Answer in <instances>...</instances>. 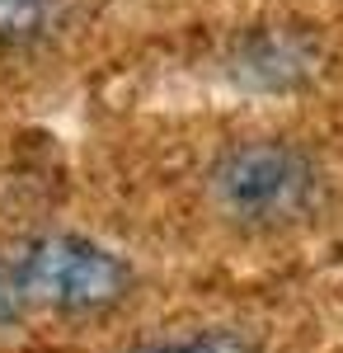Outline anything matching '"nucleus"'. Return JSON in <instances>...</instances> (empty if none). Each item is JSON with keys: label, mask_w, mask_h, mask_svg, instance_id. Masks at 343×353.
<instances>
[{"label": "nucleus", "mask_w": 343, "mask_h": 353, "mask_svg": "<svg viewBox=\"0 0 343 353\" xmlns=\"http://www.w3.org/2000/svg\"><path fill=\"white\" fill-rule=\"evenodd\" d=\"M5 269L14 278L24 306H52L66 316L108 311L132 288L127 259L85 236H38Z\"/></svg>", "instance_id": "obj_1"}, {"label": "nucleus", "mask_w": 343, "mask_h": 353, "mask_svg": "<svg viewBox=\"0 0 343 353\" xmlns=\"http://www.w3.org/2000/svg\"><path fill=\"white\" fill-rule=\"evenodd\" d=\"M211 193L240 226H287L315 208L320 174L311 156L287 141H245L216 161Z\"/></svg>", "instance_id": "obj_2"}, {"label": "nucleus", "mask_w": 343, "mask_h": 353, "mask_svg": "<svg viewBox=\"0 0 343 353\" xmlns=\"http://www.w3.org/2000/svg\"><path fill=\"white\" fill-rule=\"evenodd\" d=\"M136 353H254L240 334L226 330H207V334H188V339H160V344H141Z\"/></svg>", "instance_id": "obj_3"}, {"label": "nucleus", "mask_w": 343, "mask_h": 353, "mask_svg": "<svg viewBox=\"0 0 343 353\" xmlns=\"http://www.w3.org/2000/svg\"><path fill=\"white\" fill-rule=\"evenodd\" d=\"M43 14V0H0V33H19L33 28Z\"/></svg>", "instance_id": "obj_4"}, {"label": "nucleus", "mask_w": 343, "mask_h": 353, "mask_svg": "<svg viewBox=\"0 0 343 353\" xmlns=\"http://www.w3.org/2000/svg\"><path fill=\"white\" fill-rule=\"evenodd\" d=\"M19 316H24V297H19V288H14L10 269H0V330H10Z\"/></svg>", "instance_id": "obj_5"}]
</instances>
